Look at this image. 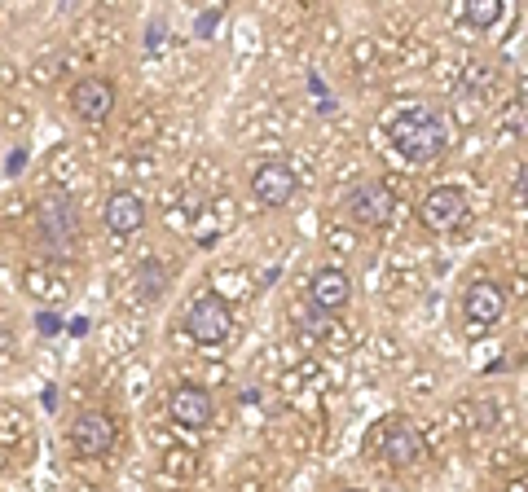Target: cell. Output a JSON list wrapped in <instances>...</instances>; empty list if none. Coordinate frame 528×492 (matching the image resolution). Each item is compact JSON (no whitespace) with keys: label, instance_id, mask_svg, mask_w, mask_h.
Segmentation results:
<instances>
[{"label":"cell","instance_id":"9a60e30c","mask_svg":"<svg viewBox=\"0 0 528 492\" xmlns=\"http://www.w3.org/2000/svg\"><path fill=\"white\" fill-rule=\"evenodd\" d=\"M458 14L471 22L476 31H489L498 18H506V14H515V9H506L502 0H467V5H458Z\"/></svg>","mask_w":528,"mask_h":492},{"label":"cell","instance_id":"5bb4252c","mask_svg":"<svg viewBox=\"0 0 528 492\" xmlns=\"http://www.w3.org/2000/svg\"><path fill=\"white\" fill-rule=\"evenodd\" d=\"M168 273L172 268L163 260H146V264H137V273H132V286H137V295L146 299V304H154V299L168 290Z\"/></svg>","mask_w":528,"mask_h":492},{"label":"cell","instance_id":"6da1fadb","mask_svg":"<svg viewBox=\"0 0 528 492\" xmlns=\"http://www.w3.org/2000/svg\"><path fill=\"white\" fill-rule=\"evenodd\" d=\"M392 150L410 163H432L445 150V123L427 106H410L392 123Z\"/></svg>","mask_w":528,"mask_h":492},{"label":"cell","instance_id":"ffe728a7","mask_svg":"<svg viewBox=\"0 0 528 492\" xmlns=\"http://www.w3.org/2000/svg\"><path fill=\"white\" fill-rule=\"evenodd\" d=\"M344 492H357V488H344Z\"/></svg>","mask_w":528,"mask_h":492},{"label":"cell","instance_id":"5b68a950","mask_svg":"<svg viewBox=\"0 0 528 492\" xmlns=\"http://www.w3.org/2000/svg\"><path fill=\"white\" fill-rule=\"evenodd\" d=\"M467 216H471V198L462 194L458 185L432 189V194L423 198V207H418V220H423L432 233H454V229L467 225Z\"/></svg>","mask_w":528,"mask_h":492},{"label":"cell","instance_id":"3957f363","mask_svg":"<svg viewBox=\"0 0 528 492\" xmlns=\"http://www.w3.org/2000/svg\"><path fill=\"white\" fill-rule=\"evenodd\" d=\"M185 334L198 343V348H216V343L229 339V326H234V312L220 295H198L185 304V317H181Z\"/></svg>","mask_w":528,"mask_h":492},{"label":"cell","instance_id":"ba28073f","mask_svg":"<svg viewBox=\"0 0 528 492\" xmlns=\"http://www.w3.org/2000/svg\"><path fill=\"white\" fill-rule=\"evenodd\" d=\"M295 172L286 163L278 159H269V163H256V172H251V198H256L260 207H269V211H278L286 207L295 198Z\"/></svg>","mask_w":528,"mask_h":492},{"label":"cell","instance_id":"ac0fdd59","mask_svg":"<svg viewBox=\"0 0 528 492\" xmlns=\"http://www.w3.org/2000/svg\"><path fill=\"white\" fill-rule=\"evenodd\" d=\"M163 31H168V27H163V22H154V27H150V49H154V44H163V40H168V36H163Z\"/></svg>","mask_w":528,"mask_h":492},{"label":"cell","instance_id":"30bf717a","mask_svg":"<svg viewBox=\"0 0 528 492\" xmlns=\"http://www.w3.org/2000/svg\"><path fill=\"white\" fill-rule=\"evenodd\" d=\"M308 299H313L317 312L335 317V312H344L348 299H352V277L344 273V268H335V264L317 268V273L308 277Z\"/></svg>","mask_w":528,"mask_h":492},{"label":"cell","instance_id":"8992f818","mask_svg":"<svg viewBox=\"0 0 528 492\" xmlns=\"http://www.w3.org/2000/svg\"><path fill=\"white\" fill-rule=\"evenodd\" d=\"M115 84L102 80V75H88V80H75L71 93H66V106H71V115L80 123H106L115 115Z\"/></svg>","mask_w":528,"mask_h":492},{"label":"cell","instance_id":"52a82bcc","mask_svg":"<svg viewBox=\"0 0 528 492\" xmlns=\"http://www.w3.org/2000/svg\"><path fill=\"white\" fill-rule=\"evenodd\" d=\"M462 317L471 330H493L506 317V290L498 282H471L462 290Z\"/></svg>","mask_w":528,"mask_h":492},{"label":"cell","instance_id":"7a4b0ae2","mask_svg":"<svg viewBox=\"0 0 528 492\" xmlns=\"http://www.w3.org/2000/svg\"><path fill=\"white\" fill-rule=\"evenodd\" d=\"M36 238H40L44 251H53V255H75L80 225H75V207L66 203L62 194L40 198V207H36Z\"/></svg>","mask_w":528,"mask_h":492},{"label":"cell","instance_id":"d6986e66","mask_svg":"<svg viewBox=\"0 0 528 492\" xmlns=\"http://www.w3.org/2000/svg\"><path fill=\"white\" fill-rule=\"evenodd\" d=\"M524 102H528V84H524Z\"/></svg>","mask_w":528,"mask_h":492},{"label":"cell","instance_id":"4fadbf2b","mask_svg":"<svg viewBox=\"0 0 528 492\" xmlns=\"http://www.w3.org/2000/svg\"><path fill=\"white\" fill-rule=\"evenodd\" d=\"M102 225L115 233V238H128V233L146 229V203H141L132 189H115L102 207Z\"/></svg>","mask_w":528,"mask_h":492},{"label":"cell","instance_id":"8fae6325","mask_svg":"<svg viewBox=\"0 0 528 492\" xmlns=\"http://www.w3.org/2000/svg\"><path fill=\"white\" fill-rule=\"evenodd\" d=\"M374 440H379V453L388 457L392 466H418V462H423V453H427L423 435H418L405 418L388 422V427H383L379 435H374Z\"/></svg>","mask_w":528,"mask_h":492},{"label":"cell","instance_id":"7c38bea8","mask_svg":"<svg viewBox=\"0 0 528 492\" xmlns=\"http://www.w3.org/2000/svg\"><path fill=\"white\" fill-rule=\"evenodd\" d=\"M168 413H172V422L176 427H207L212 422V391L207 387H198V383H181V387H172V396H168Z\"/></svg>","mask_w":528,"mask_h":492},{"label":"cell","instance_id":"2e32d148","mask_svg":"<svg viewBox=\"0 0 528 492\" xmlns=\"http://www.w3.org/2000/svg\"><path fill=\"white\" fill-rule=\"evenodd\" d=\"M220 14H225V9H203V14H198V36H203V40H212V36H216V22H220Z\"/></svg>","mask_w":528,"mask_h":492},{"label":"cell","instance_id":"277c9868","mask_svg":"<svg viewBox=\"0 0 528 492\" xmlns=\"http://www.w3.org/2000/svg\"><path fill=\"white\" fill-rule=\"evenodd\" d=\"M392 211H396V198L383 181H357L344 194V216L357 229H383L392 220Z\"/></svg>","mask_w":528,"mask_h":492},{"label":"cell","instance_id":"e0dca14e","mask_svg":"<svg viewBox=\"0 0 528 492\" xmlns=\"http://www.w3.org/2000/svg\"><path fill=\"white\" fill-rule=\"evenodd\" d=\"M511 198H515V203H524V207H528V163L520 167V172H515V185H511Z\"/></svg>","mask_w":528,"mask_h":492},{"label":"cell","instance_id":"9c48e42d","mask_svg":"<svg viewBox=\"0 0 528 492\" xmlns=\"http://www.w3.org/2000/svg\"><path fill=\"white\" fill-rule=\"evenodd\" d=\"M71 449L80 457H106L115 449V422H110L102 409H84L80 418L71 422Z\"/></svg>","mask_w":528,"mask_h":492}]
</instances>
